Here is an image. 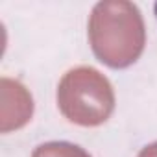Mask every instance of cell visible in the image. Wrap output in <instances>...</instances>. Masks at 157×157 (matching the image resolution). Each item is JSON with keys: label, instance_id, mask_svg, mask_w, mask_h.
I'll list each match as a JSON object with an SVG mask.
<instances>
[{"label": "cell", "instance_id": "cell-1", "mask_svg": "<svg viewBox=\"0 0 157 157\" xmlns=\"http://www.w3.org/2000/svg\"><path fill=\"white\" fill-rule=\"evenodd\" d=\"M94 54L109 67L131 65L144 48V22L135 4L109 0L94 6L89 22Z\"/></svg>", "mask_w": 157, "mask_h": 157}, {"label": "cell", "instance_id": "cell-2", "mask_svg": "<svg viewBox=\"0 0 157 157\" xmlns=\"http://www.w3.org/2000/svg\"><path fill=\"white\" fill-rule=\"evenodd\" d=\"M57 102L68 120L82 126H98L111 115L115 96L109 82L98 70L80 67L61 80Z\"/></svg>", "mask_w": 157, "mask_h": 157}, {"label": "cell", "instance_id": "cell-3", "mask_svg": "<svg viewBox=\"0 0 157 157\" xmlns=\"http://www.w3.org/2000/svg\"><path fill=\"white\" fill-rule=\"evenodd\" d=\"M33 157H89L82 148L72 146L68 142H50L35 150Z\"/></svg>", "mask_w": 157, "mask_h": 157}, {"label": "cell", "instance_id": "cell-4", "mask_svg": "<svg viewBox=\"0 0 157 157\" xmlns=\"http://www.w3.org/2000/svg\"><path fill=\"white\" fill-rule=\"evenodd\" d=\"M139 157H157V142L151 144V146H146V148L140 151Z\"/></svg>", "mask_w": 157, "mask_h": 157}, {"label": "cell", "instance_id": "cell-5", "mask_svg": "<svg viewBox=\"0 0 157 157\" xmlns=\"http://www.w3.org/2000/svg\"><path fill=\"white\" fill-rule=\"evenodd\" d=\"M155 17H157V4H155Z\"/></svg>", "mask_w": 157, "mask_h": 157}]
</instances>
